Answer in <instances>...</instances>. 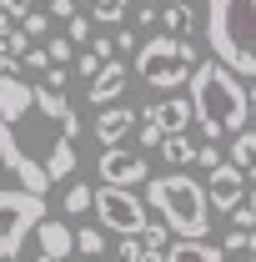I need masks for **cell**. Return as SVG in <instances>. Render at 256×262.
Segmentation results:
<instances>
[{
  "label": "cell",
  "instance_id": "6da1fadb",
  "mask_svg": "<svg viewBox=\"0 0 256 262\" xmlns=\"http://www.w3.org/2000/svg\"><path fill=\"white\" fill-rule=\"evenodd\" d=\"M81 157V121L61 86H35L0 71V166L15 171L20 187L50 192L75 171Z\"/></svg>",
  "mask_w": 256,
  "mask_h": 262
},
{
  "label": "cell",
  "instance_id": "7a4b0ae2",
  "mask_svg": "<svg viewBox=\"0 0 256 262\" xmlns=\"http://www.w3.org/2000/svg\"><path fill=\"white\" fill-rule=\"evenodd\" d=\"M191 111H196L201 136L216 141V136L246 131V121H251V96H246L241 76H236L226 61L211 56V61H201L191 71Z\"/></svg>",
  "mask_w": 256,
  "mask_h": 262
},
{
  "label": "cell",
  "instance_id": "3957f363",
  "mask_svg": "<svg viewBox=\"0 0 256 262\" xmlns=\"http://www.w3.org/2000/svg\"><path fill=\"white\" fill-rule=\"evenodd\" d=\"M206 46L236 76L256 81V0H206Z\"/></svg>",
  "mask_w": 256,
  "mask_h": 262
},
{
  "label": "cell",
  "instance_id": "277c9868",
  "mask_svg": "<svg viewBox=\"0 0 256 262\" xmlns=\"http://www.w3.org/2000/svg\"><path fill=\"white\" fill-rule=\"evenodd\" d=\"M146 202L156 207V217L171 227V237H206L211 232V196L206 187L186 177V171H166V177H151L146 182Z\"/></svg>",
  "mask_w": 256,
  "mask_h": 262
},
{
  "label": "cell",
  "instance_id": "5b68a950",
  "mask_svg": "<svg viewBox=\"0 0 256 262\" xmlns=\"http://www.w3.org/2000/svg\"><path fill=\"white\" fill-rule=\"evenodd\" d=\"M196 46L186 35H171L161 31L151 40H141L136 46V76H141V86H151V91H176V86H191V71H196Z\"/></svg>",
  "mask_w": 256,
  "mask_h": 262
},
{
  "label": "cell",
  "instance_id": "8992f818",
  "mask_svg": "<svg viewBox=\"0 0 256 262\" xmlns=\"http://www.w3.org/2000/svg\"><path fill=\"white\" fill-rule=\"evenodd\" d=\"M45 222V196L31 187H0V262L20 257L35 227Z\"/></svg>",
  "mask_w": 256,
  "mask_h": 262
},
{
  "label": "cell",
  "instance_id": "52a82bcc",
  "mask_svg": "<svg viewBox=\"0 0 256 262\" xmlns=\"http://www.w3.org/2000/svg\"><path fill=\"white\" fill-rule=\"evenodd\" d=\"M146 207L151 202H141L131 187H106L100 182V192H96V217H100V227L116 232V237H141L151 227V212Z\"/></svg>",
  "mask_w": 256,
  "mask_h": 262
},
{
  "label": "cell",
  "instance_id": "ba28073f",
  "mask_svg": "<svg viewBox=\"0 0 256 262\" xmlns=\"http://www.w3.org/2000/svg\"><path fill=\"white\" fill-rule=\"evenodd\" d=\"M96 171H100L106 187H141V182H151L146 157H141V151H126V146H100Z\"/></svg>",
  "mask_w": 256,
  "mask_h": 262
},
{
  "label": "cell",
  "instance_id": "9c48e42d",
  "mask_svg": "<svg viewBox=\"0 0 256 262\" xmlns=\"http://www.w3.org/2000/svg\"><path fill=\"white\" fill-rule=\"evenodd\" d=\"M246 192H251L246 166H236V162H221L216 171H211V182H206V196H211V207H216V212L241 207V202H246Z\"/></svg>",
  "mask_w": 256,
  "mask_h": 262
},
{
  "label": "cell",
  "instance_id": "30bf717a",
  "mask_svg": "<svg viewBox=\"0 0 256 262\" xmlns=\"http://www.w3.org/2000/svg\"><path fill=\"white\" fill-rule=\"evenodd\" d=\"M126 81H131V71L121 66V56H111V61H106L96 76H91V86H86V101H91V106H116V96L126 91Z\"/></svg>",
  "mask_w": 256,
  "mask_h": 262
},
{
  "label": "cell",
  "instance_id": "8fae6325",
  "mask_svg": "<svg viewBox=\"0 0 256 262\" xmlns=\"http://www.w3.org/2000/svg\"><path fill=\"white\" fill-rule=\"evenodd\" d=\"M146 121H156L161 131H186L196 121V111H191V96H166V101H151L146 111H141Z\"/></svg>",
  "mask_w": 256,
  "mask_h": 262
},
{
  "label": "cell",
  "instance_id": "7c38bea8",
  "mask_svg": "<svg viewBox=\"0 0 256 262\" xmlns=\"http://www.w3.org/2000/svg\"><path fill=\"white\" fill-rule=\"evenodd\" d=\"M141 126V116L131 111V106H100V116H96V136H100V146H121L131 131Z\"/></svg>",
  "mask_w": 256,
  "mask_h": 262
},
{
  "label": "cell",
  "instance_id": "4fadbf2b",
  "mask_svg": "<svg viewBox=\"0 0 256 262\" xmlns=\"http://www.w3.org/2000/svg\"><path fill=\"white\" fill-rule=\"evenodd\" d=\"M166 262H226L221 247H211L206 237H176L166 247Z\"/></svg>",
  "mask_w": 256,
  "mask_h": 262
},
{
  "label": "cell",
  "instance_id": "5bb4252c",
  "mask_svg": "<svg viewBox=\"0 0 256 262\" xmlns=\"http://www.w3.org/2000/svg\"><path fill=\"white\" fill-rule=\"evenodd\" d=\"M35 247L50 252V257H70L75 252V232L65 227V222H40L35 227Z\"/></svg>",
  "mask_w": 256,
  "mask_h": 262
},
{
  "label": "cell",
  "instance_id": "9a60e30c",
  "mask_svg": "<svg viewBox=\"0 0 256 262\" xmlns=\"http://www.w3.org/2000/svg\"><path fill=\"white\" fill-rule=\"evenodd\" d=\"M156 151H161V162H166V166H186V162H196V141L186 136V131H166Z\"/></svg>",
  "mask_w": 256,
  "mask_h": 262
},
{
  "label": "cell",
  "instance_id": "2e32d148",
  "mask_svg": "<svg viewBox=\"0 0 256 262\" xmlns=\"http://www.w3.org/2000/svg\"><path fill=\"white\" fill-rule=\"evenodd\" d=\"M221 252H226V262H256V227H231Z\"/></svg>",
  "mask_w": 256,
  "mask_h": 262
},
{
  "label": "cell",
  "instance_id": "e0dca14e",
  "mask_svg": "<svg viewBox=\"0 0 256 262\" xmlns=\"http://www.w3.org/2000/svg\"><path fill=\"white\" fill-rule=\"evenodd\" d=\"M161 26H166L171 35H186L196 26V10L186 5V0H171V5H161Z\"/></svg>",
  "mask_w": 256,
  "mask_h": 262
},
{
  "label": "cell",
  "instance_id": "ac0fdd59",
  "mask_svg": "<svg viewBox=\"0 0 256 262\" xmlns=\"http://www.w3.org/2000/svg\"><path fill=\"white\" fill-rule=\"evenodd\" d=\"M61 212H65V217H81V212H96V192H91L86 182H70V187H65V196H61Z\"/></svg>",
  "mask_w": 256,
  "mask_h": 262
},
{
  "label": "cell",
  "instance_id": "d6986e66",
  "mask_svg": "<svg viewBox=\"0 0 256 262\" xmlns=\"http://www.w3.org/2000/svg\"><path fill=\"white\" fill-rule=\"evenodd\" d=\"M131 15V0H91V20L96 26H121Z\"/></svg>",
  "mask_w": 256,
  "mask_h": 262
},
{
  "label": "cell",
  "instance_id": "ffe728a7",
  "mask_svg": "<svg viewBox=\"0 0 256 262\" xmlns=\"http://www.w3.org/2000/svg\"><path fill=\"white\" fill-rule=\"evenodd\" d=\"M231 162H236V166H256V131L251 126L231 136Z\"/></svg>",
  "mask_w": 256,
  "mask_h": 262
},
{
  "label": "cell",
  "instance_id": "44dd1931",
  "mask_svg": "<svg viewBox=\"0 0 256 262\" xmlns=\"http://www.w3.org/2000/svg\"><path fill=\"white\" fill-rule=\"evenodd\" d=\"M75 252L100 257V252H106V227H75Z\"/></svg>",
  "mask_w": 256,
  "mask_h": 262
},
{
  "label": "cell",
  "instance_id": "7402d4cb",
  "mask_svg": "<svg viewBox=\"0 0 256 262\" xmlns=\"http://www.w3.org/2000/svg\"><path fill=\"white\" fill-rule=\"evenodd\" d=\"M20 26H25V35H31V40H50V31H56V15H50V10H31Z\"/></svg>",
  "mask_w": 256,
  "mask_h": 262
},
{
  "label": "cell",
  "instance_id": "603a6c76",
  "mask_svg": "<svg viewBox=\"0 0 256 262\" xmlns=\"http://www.w3.org/2000/svg\"><path fill=\"white\" fill-rule=\"evenodd\" d=\"M45 51H50V61H56V66H70V61H75V40H70V35H50Z\"/></svg>",
  "mask_w": 256,
  "mask_h": 262
},
{
  "label": "cell",
  "instance_id": "cb8c5ba5",
  "mask_svg": "<svg viewBox=\"0 0 256 262\" xmlns=\"http://www.w3.org/2000/svg\"><path fill=\"white\" fill-rule=\"evenodd\" d=\"M91 26H96V20H91V15H81V10H75V15H70V20H65V35H70V40H75V46H91Z\"/></svg>",
  "mask_w": 256,
  "mask_h": 262
},
{
  "label": "cell",
  "instance_id": "d4e9b609",
  "mask_svg": "<svg viewBox=\"0 0 256 262\" xmlns=\"http://www.w3.org/2000/svg\"><path fill=\"white\" fill-rule=\"evenodd\" d=\"M221 162H226V157H221V146H216V141H201V146H196V166H206V171H216Z\"/></svg>",
  "mask_w": 256,
  "mask_h": 262
},
{
  "label": "cell",
  "instance_id": "484cf974",
  "mask_svg": "<svg viewBox=\"0 0 256 262\" xmlns=\"http://www.w3.org/2000/svg\"><path fill=\"white\" fill-rule=\"evenodd\" d=\"M20 61L31 66V71H50V66H56V61H50V51H45V40H40V46H31V51H25Z\"/></svg>",
  "mask_w": 256,
  "mask_h": 262
},
{
  "label": "cell",
  "instance_id": "4316f807",
  "mask_svg": "<svg viewBox=\"0 0 256 262\" xmlns=\"http://www.w3.org/2000/svg\"><path fill=\"white\" fill-rule=\"evenodd\" d=\"M161 136H166V131H161L156 121H146V116H141V146H146V151H156V146H161Z\"/></svg>",
  "mask_w": 256,
  "mask_h": 262
},
{
  "label": "cell",
  "instance_id": "83f0119b",
  "mask_svg": "<svg viewBox=\"0 0 256 262\" xmlns=\"http://www.w3.org/2000/svg\"><path fill=\"white\" fill-rule=\"evenodd\" d=\"M231 227H256V212H251V202L231 207Z\"/></svg>",
  "mask_w": 256,
  "mask_h": 262
},
{
  "label": "cell",
  "instance_id": "f1b7e54d",
  "mask_svg": "<svg viewBox=\"0 0 256 262\" xmlns=\"http://www.w3.org/2000/svg\"><path fill=\"white\" fill-rule=\"evenodd\" d=\"M0 5H5V10H10L15 20H25V15L35 10V0H0Z\"/></svg>",
  "mask_w": 256,
  "mask_h": 262
},
{
  "label": "cell",
  "instance_id": "f546056e",
  "mask_svg": "<svg viewBox=\"0 0 256 262\" xmlns=\"http://www.w3.org/2000/svg\"><path fill=\"white\" fill-rule=\"evenodd\" d=\"M45 10H50V15H56V20H70V15H75V0H50V5H45Z\"/></svg>",
  "mask_w": 256,
  "mask_h": 262
},
{
  "label": "cell",
  "instance_id": "4dcf8cb0",
  "mask_svg": "<svg viewBox=\"0 0 256 262\" xmlns=\"http://www.w3.org/2000/svg\"><path fill=\"white\" fill-rule=\"evenodd\" d=\"M136 46H141V40H136L131 31H116V51H136Z\"/></svg>",
  "mask_w": 256,
  "mask_h": 262
},
{
  "label": "cell",
  "instance_id": "1f68e13d",
  "mask_svg": "<svg viewBox=\"0 0 256 262\" xmlns=\"http://www.w3.org/2000/svg\"><path fill=\"white\" fill-rule=\"evenodd\" d=\"M15 31V15H10V10H5V5H0V40H5V35Z\"/></svg>",
  "mask_w": 256,
  "mask_h": 262
},
{
  "label": "cell",
  "instance_id": "d6a6232c",
  "mask_svg": "<svg viewBox=\"0 0 256 262\" xmlns=\"http://www.w3.org/2000/svg\"><path fill=\"white\" fill-rule=\"evenodd\" d=\"M35 262H65V257H50V252H35Z\"/></svg>",
  "mask_w": 256,
  "mask_h": 262
},
{
  "label": "cell",
  "instance_id": "836d02e7",
  "mask_svg": "<svg viewBox=\"0 0 256 262\" xmlns=\"http://www.w3.org/2000/svg\"><path fill=\"white\" fill-rule=\"evenodd\" d=\"M246 96H251V116H256V86H246Z\"/></svg>",
  "mask_w": 256,
  "mask_h": 262
},
{
  "label": "cell",
  "instance_id": "e575fe53",
  "mask_svg": "<svg viewBox=\"0 0 256 262\" xmlns=\"http://www.w3.org/2000/svg\"><path fill=\"white\" fill-rule=\"evenodd\" d=\"M246 202H251V212H256V187H251V192H246Z\"/></svg>",
  "mask_w": 256,
  "mask_h": 262
}]
</instances>
